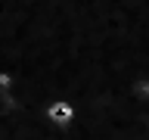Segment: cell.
<instances>
[{"mask_svg": "<svg viewBox=\"0 0 149 140\" xmlns=\"http://www.w3.org/2000/svg\"><path fill=\"white\" fill-rule=\"evenodd\" d=\"M44 118L50 121L53 128H68V125L74 121V106H72V100H65V97H56L53 103H47Z\"/></svg>", "mask_w": 149, "mask_h": 140, "instance_id": "obj_1", "label": "cell"}, {"mask_svg": "<svg viewBox=\"0 0 149 140\" xmlns=\"http://www.w3.org/2000/svg\"><path fill=\"white\" fill-rule=\"evenodd\" d=\"M130 97L137 103L146 106L149 103V75H137V78H130Z\"/></svg>", "mask_w": 149, "mask_h": 140, "instance_id": "obj_2", "label": "cell"}, {"mask_svg": "<svg viewBox=\"0 0 149 140\" xmlns=\"http://www.w3.org/2000/svg\"><path fill=\"white\" fill-rule=\"evenodd\" d=\"M13 87H16V75L9 72V69H0V97H3V93H9Z\"/></svg>", "mask_w": 149, "mask_h": 140, "instance_id": "obj_3", "label": "cell"}]
</instances>
